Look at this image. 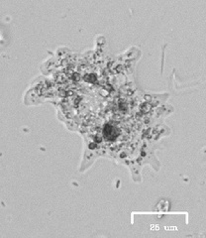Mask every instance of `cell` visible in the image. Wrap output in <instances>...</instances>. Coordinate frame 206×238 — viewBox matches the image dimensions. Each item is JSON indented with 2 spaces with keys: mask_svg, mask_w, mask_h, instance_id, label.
<instances>
[{
  "mask_svg": "<svg viewBox=\"0 0 206 238\" xmlns=\"http://www.w3.org/2000/svg\"><path fill=\"white\" fill-rule=\"evenodd\" d=\"M103 133H104V136L107 139L113 140L117 136V130L111 124H106L104 126V128H103Z\"/></svg>",
  "mask_w": 206,
  "mask_h": 238,
  "instance_id": "cell-1",
  "label": "cell"
},
{
  "mask_svg": "<svg viewBox=\"0 0 206 238\" xmlns=\"http://www.w3.org/2000/svg\"><path fill=\"white\" fill-rule=\"evenodd\" d=\"M85 78H86L85 80H87V82H94V80H96V77L93 75H86Z\"/></svg>",
  "mask_w": 206,
  "mask_h": 238,
  "instance_id": "cell-2",
  "label": "cell"
}]
</instances>
